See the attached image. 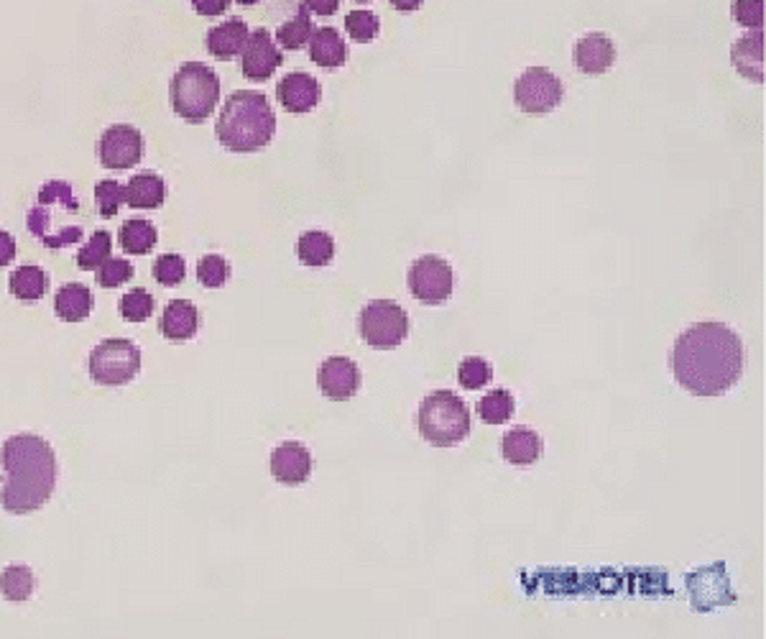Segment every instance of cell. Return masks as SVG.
I'll return each instance as SVG.
<instances>
[{"label": "cell", "instance_id": "obj_42", "mask_svg": "<svg viewBox=\"0 0 766 639\" xmlns=\"http://www.w3.org/2000/svg\"><path fill=\"white\" fill-rule=\"evenodd\" d=\"M424 0H391V6L396 8V11L401 13H412V11H419L422 8Z\"/></svg>", "mask_w": 766, "mask_h": 639}, {"label": "cell", "instance_id": "obj_8", "mask_svg": "<svg viewBox=\"0 0 766 639\" xmlns=\"http://www.w3.org/2000/svg\"><path fill=\"white\" fill-rule=\"evenodd\" d=\"M90 376L100 386H123L141 371V351L133 340L108 338L90 353Z\"/></svg>", "mask_w": 766, "mask_h": 639}, {"label": "cell", "instance_id": "obj_19", "mask_svg": "<svg viewBox=\"0 0 766 639\" xmlns=\"http://www.w3.org/2000/svg\"><path fill=\"white\" fill-rule=\"evenodd\" d=\"M309 57L322 70H340L348 62V44H345L338 29L322 26V29H315L312 39H309Z\"/></svg>", "mask_w": 766, "mask_h": 639}, {"label": "cell", "instance_id": "obj_41", "mask_svg": "<svg viewBox=\"0 0 766 639\" xmlns=\"http://www.w3.org/2000/svg\"><path fill=\"white\" fill-rule=\"evenodd\" d=\"M304 8L315 16H332V13H338L340 0H304Z\"/></svg>", "mask_w": 766, "mask_h": 639}, {"label": "cell", "instance_id": "obj_16", "mask_svg": "<svg viewBox=\"0 0 766 639\" xmlns=\"http://www.w3.org/2000/svg\"><path fill=\"white\" fill-rule=\"evenodd\" d=\"M613 62H616V44L611 41V36L601 34V31L585 34L575 44V64H578V70L583 75H606L613 67Z\"/></svg>", "mask_w": 766, "mask_h": 639}, {"label": "cell", "instance_id": "obj_22", "mask_svg": "<svg viewBox=\"0 0 766 639\" xmlns=\"http://www.w3.org/2000/svg\"><path fill=\"white\" fill-rule=\"evenodd\" d=\"M123 195H126V202L131 205V208L154 210L159 208V205H164L166 185L159 174L143 172V174H136V177L123 187Z\"/></svg>", "mask_w": 766, "mask_h": 639}, {"label": "cell", "instance_id": "obj_33", "mask_svg": "<svg viewBox=\"0 0 766 639\" xmlns=\"http://www.w3.org/2000/svg\"><path fill=\"white\" fill-rule=\"evenodd\" d=\"M345 29L353 41H373L381 34V18L373 11H350L345 18Z\"/></svg>", "mask_w": 766, "mask_h": 639}, {"label": "cell", "instance_id": "obj_14", "mask_svg": "<svg viewBox=\"0 0 766 639\" xmlns=\"http://www.w3.org/2000/svg\"><path fill=\"white\" fill-rule=\"evenodd\" d=\"M276 98H279L281 108H284L286 113L302 116V113H309V110L317 108V103H320L322 98V87L320 82L312 75H307V72H289V75L276 85Z\"/></svg>", "mask_w": 766, "mask_h": 639}, {"label": "cell", "instance_id": "obj_20", "mask_svg": "<svg viewBox=\"0 0 766 639\" xmlns=\"http://www.w3.org/2000/svg\"><path fill=\"white\" fill-rule=\"evenodd\" d=\"M248 34H251V31H248L243 18H230L225 24L212 26V29L207 31V52L218 59H233L235 54L243 52Z\"/></svg>", "mask_w": 766, "mask_h": 639}, {"label": "cell", "instance_id": "obj_3", "mask_svg": "<svg viewBox=\"0 0 766 639\" xmlns=\"http://www.w3.org/2000/svg\"><path fill=\"white\" fill-rule=\"evenodd\" d=\"M220 144L235 154H253L269 146L276 133V113L269 98L256 90H238L225 100L215 123Z\"/></svg>", "mask_w": 766, "mask_h": 639}, {"label": "cell", "instance_id": "obj_29", "mask_svg": "<svg viewBox=\"0 0 766 639\" xmlns=\"http://www.w3.org/2000/svg\"><path fill=\"white\" fill-rule=\"evenodd\" d=\"M312 34H315V26H312V21H309V11L302 6L292 21H286V24L279 26V31H276V41H279L286 52H297V49L307 47Z\"/></svg>", "mask_w": 766, "mask_h": 639}, {"label": "cell", "instance_id": "obj_10", "mask_svg": "<svg viewBox=\"0 0 766 639\" xmlns=\"http://www.w3.org/2000/svg\"><path fill=\"white\" fill-rule=\"evenodd\" d=\"M452 287H455L452 266L442 256H419L409 266V292L422 305H442L450 300Z\"/></svg>", "mask_w": 766, "mask_h": 639}, {"label": "cell", "instance_id": "obj_34", "mask_svg": "<svg viewBox=\"0 0 766 639\" xmlns=\"http://www.w3.org/2000/svg\"><path fill=\"white\" fill-rule=\"evenodd\" d=\"M197 279H200V284H205V287L210 289L223 287L230 279V264L218 254L202 256L200 264H197Z\"/></svg>", "mask_w": 766, "mask_h": 639}, {"label": "cell", "instance_id": "obj_40", "mask_svg": "<svg viewBox=\"0 0 766 639\" xmlns=\"http://www.w3.org/2000/svg\"><path fill=\"white\" fill-rule=\"evenodd\" d=\"M13 259H16V238L11 233L0 231V269L11 264Z\"/></svg>", "mask_w": 766, "mask_h": 639}, {"label": "cell", "instance_id": "obj_13", "mask_svg": "<svg viewBox=\"0 0 766 639\" xmlns=\"http://www.w3.org/2000/svg\"><path fill=\"white\" fill-rule=\"evenodd\" d=\"M284 62V54L276 47L274 36L266 29H256L248 34L243 47V75L253 82L269 80Z\"/></svg>", "mask_w": 766, "mask_h": 639}, {"label": "cell", "instance_id": "obj_21", "mask_svg": "<svg viewBox=\"0 0 766 639\" xmlns=\"http://www.w3.org/2000/svg\"><path fill=\"white\" fill-rule=\"evenodd\" d=\"M501 453L511 466H534L542 458L544 443L529 427H514L501 440Z\"/></svg>", "mask_w": 766, "mask_h": 639}, {"label": "cell", "instance_id": "obj_39", "mask_svg": "<svg viewBox=\"0 0 766 639\" xmlns=\"http://www.w3.org/2000/svg\"><path fill=\"white\" fill-rule=\"evenodd\" d=\"M192 8H195L200 16L215 18V16H223V13L228 11L230 0H192Z\"/></svg>", "mask_w": 766, "mask_h": 639}, {"label": "cell", "instance_id": "obj_44", "mask_svg": "<svg viewBox=\"0 0 766 639\" xmlns=\"http://www.w3.org/2000/svg\"><path fill=\"white\" fill-rule=\"evenodd\" d=\"M355 3H368V0H355Z\"/></svg>", "mask_w": 766, "mask_h": 639}, {"label": "cell", "instance_id": "obj_25", "mask_svg": "<svg viewBox=\"0 0 766 639\" xmlns=\"http://www.w3.org/2000/svg\"><path fill=\"white\" fill-rule=\"evenodd\" d=\"M8 287H11V294L16 297V300L36 302L46 294L49 277H46L44 271L34 264L18 266V269L11 274V279H8Z\"/></svg>", "mask_w": 766, "mask_h": 639}, {"label": "cell", "instance_id": "obj_18", "mask_svg": "<svg viewBox=\"0 0 766 639\" xmlns=\"http://www.w3.org/2000/svg\"><path fill=\"white\" fill-rule=\"evenodd\" d=\"M200 328V312L189 300H172L164 307V315L159 320V330L164 338L174 343L192 340Z\"/></svg>", "mask_w": 766, "mask_h": 639}, {"label": "cell", "instance_id": "obj_26", "mask_svg": "<svg viewBox=\"0 0 766 639\" xmlns=\"http://www.w3.org/2000/svg\"><path fill=\"white\" fill-rule=\"evenodd\" d=\"M156 238H159V233H156L154 223H149V220H138V218L126 220V223L121 225V233H118L121 246L133 256L149 254L151 248L156 246Z\"/></svg>", "mask_w": 766, "mask_h": 639}, {"label": "cell", "instance_id": "obj_28", "mask_svg": "<svg viewBox=\"0 0 766 639\" xmlns=\"http://www.w3.org/2000/svg\"><path fill=\"white\" fill-rule=\"evenodd\" d=\"M475 409H478V417H481L486 425H506V422L514 417L516 404L511 392H506V389H493V392H488L481 402L475 404Z\"/></svg>", "mask_w": 766, "mask_h": 639}, {"label": "cell", "instance_id": "obj_32", "mask_svg": "<svg viewBox=\"0 0 766 639\" xmlns=\"http://www.w3.org/2000/svg\"><path fill=\"white\" fill-rule=\"evenodd\" d=\"M156 300L151 297L146 289H131L128 294H123V300L118 302V310L126 317L128 323H143L154 315Z\"/></svg>", "mask_w": 766, "mask_h": 639}, {"label": "cell", "instance_id": "obj_30", "mask_svg": "<svg viewBox=\"0 0 766 639\" xmlns=\"http://www.w3.org/2000/svg\"><path fill=\"white\" fill-rule=\"evenodd\" d=\"M110 251H113V238L108 231L92 233V238L87 241V246L80 248L77 254V264L82 271H98V266H103L110 259Z\"/></svg>", "mask_w": 766, "mask_h": 639}, {"label": "cell", "instance_id": "obj_9", "mask_svg": "<svg viewBox=\"0 0 766 639\" xmlns=\"http://www.w3.org/2000/svg\"><path fill=\"white\" fill-rule=\"evenodd\" d=\"M565 98V87L560 77L552 75L547 67H529L519 75L514 85L516 108L526 116H547Z\"/></svg>", "mask_w": 766, "mask_h": 639}, {"label": "cell", "instance_id": "obj_43", "mask_svg": "<svg viewBox=\"0 0 766 639\" xmlns=\"http://www.w3.org/2000/svg\"><path fill=\"white\" fill-rule=\"evenodd\" d=\"M238 3H241V6H256L258 0H238Z\"/></svg>", "mask_w": 766, "mask_h": 639}, {"label": "cell", "instance_id": "obj_4", "mask_svg": "<svg viewBox=\"0 0 766 639\" xmlns=\"http://www.w3.org/2000/svg\"><path fill=\"white\" fill-rule=\"evenodd\" d=\"M82 208L69 182L52 179L41 187L36 205L26 215L29 231L49 248H64L82 241Z\"/></svg>", "mask_w": 766, "mask_h": 639}, {"label": "cell", "instance_id": "obj_7", "mask_svg": "<svg viewBox=\"0 0 766 639\" xmlns=\"http://www.w3.org/2000/svg\"><path fill=\"white\" fill-rule=\"evenodd\" d=\"M358 333L376 351H391L409 335V315L399 302L373 300L358 315Z\"/></svg>", "mask_w": 766, "mask_h": 639}, {"label": "cell", "instance_id": "obj_6", "mask_svg": "<svg viewBox=\"0 0 766 639\" xmlns=\"http://www.w3.org/2000/svg\"><path fill=\"white\" fill-rule=\"evenodd\" d=\"M169 95L179 118L187 123H202L220 103V77L207 64L187 62L172 77Z\"/></svg>", "mask_w": 766, "mask_h": 639}, {"label": "cell", "instance_id": "obj_27", "mask_svg": "<svg viewBox=\"0 0 766 639\" xmlns=\"http://www.w3.org/2000/svg\"><path fill=\"white\" fill-rule=\"evenodd\" d=\"M34 570L29 565H8L3 573H0V593L6 596L8 601H29L31 593H34Z\"/></svg>", "mask_w": 766, "mask_h": 639}, {"label": "cell", "instance_id": "obj_23", "mask_svg": "<svg viewBox=\"0 0 766 639\" xmlns=\"http://www.w3.org/2000/svg\"><path fill=\"white\" fill-rule=\"evenodd\" d=\"M54 310L64 323H82L92 312V292L85 284H64L54 297Z\"/></svg>", "mask_w": 766, "mask_h": 639}, {"label": "cell", "instance_id": "obj_2", "mask_svg": "<svg viewBox=\"0 0 766 639\" xmlns=\"http://www.w3.org/2000/svg\"><path fill=\"white\" fill-rule=\"evenodd\" d=\"M3 491L0 504L11 514H31L52 499L57 455L39 435H13L0 450Z\"/></svg>", "mask_w": 766, "mask_h": 639}, {"label": "cell", "instance_id": "obj_17", "mask_svg": "<svg viewBox=\"0 0 766 639\" xmlns=\"http://www.w3.org/2000/svg\"><path fill=\"white\" fill-rule=\"evenodd\" d=\"M764 31L751 29L749 34L741 36V39L733 44L731 49V62L746 80L761 85L764 82Z\"/></svg>", "mask_w": 766, "mask_h": 639}, {"label": "cell", "instance_id": "obj_37", "mask_svg": "<svg viewBox=\"0 0 766 639\" xmlns=\"http://www.w3.org/2000/svg\"><path fill=\"white\" fill-rule=\"evenodd\" d=\"M133 277V266L126 259H108L103 266H98V284L105 289H113L118 284L128 282Z\"/></svg>", "mask_w": 766, "mask_h": 639}, {"label": "cell", "instance_id": "obj_38", "mask_svg": "<svg viewBox=\"0 0 766 639\" xmlns=\"http://www.w3.org/2000/svg\"><path fill=\"white\" fill-rule=\"evenodd\" d=\"M733 18L746 29H764V0H733Z\"/></svg>", "mask_w": 766, "mask_h": 639}, {"label": "cell", "instance_id": "obj_31", "mask_svg": "<svg viewBox=\"0 0 766 639\" xmlns=\"http://www.w3.org/2000/svg\"><path fill=\"white\" fill-rule=\"evenodd\" d=\"M491 379H493L491 363L481 356L465 358V361L458 366V384L463 386V389H468V392H473V389H483V386L491 384Z\"/></svg>", "mask_w": 766, "mask_h": 639}, {"label": "cell", "instance_id": "obj_1", "mask_svg": "<svg viewBox=\"0 0 766 639\" xmlns=\"http://www.w3.org/2000/svg\"><path fill=\"white\" fill-rule=\"evenodd\" d=\"M744 343L723 323H695L675 340L669 371L695 397H723L744 374Z\"/></svg>", "mask_w": 766, "mask_h": 639}, {"label": "cell", "instance_id": "obj_11", "mask_svg": "<svg viewBox=\"0 0 766 639\" xmlns=\"http://www.w3.org/2000/svg\"><path fill=\"white\" fill-rule=\"evenodd\" d=\"M98 156L108 169H131L141 162L143 136L133 126H110L100 136Z\"/></svg>", "mask_w": 766, "mask_h": 639}, {"label": "cell", "instance_id": "obj_15", "mask_svg": "<svg viewBox=\"0 0 766 639\" xmlns=\"http://www.w3.org/2000/svg\"><path fill=\"white\" fill-rule=\"evenodd\" d=\"M271 476L284 486H302L312 476V455L302 443H281L271 453Z\"/></svg>", "mask_w": 766, "mask_h": 639}, {"label": "cell", "instance_id": "obj_24", "mask_svg": "<svg viewBox=\"0 0 766 639\" xmlns=\"http://www.w3.org/2000/svg\"><path fill=\"white\" fill-rule=\"evenodd\" d=\"M297 256L302 264L320 269L335 259V238L325 231H307L297 241Z\"/></svg>", "mask_w": 766, "mask_h": 639}, {"label": "cell", "instance_id": "obj_12", "mask_svg": "<svg viewBox=\"0 0 766 639\" xmlns=\"http://www.w3.org/2000/svg\"><path fill=\"white\" fill-rule=\"evenodd\" d=\"M317 386L332 402H348L361 389V369L350 358L332 356L322 361L320 371H317Z\"/></svg>", "mask_w": 766, "mask_h": 639}, {"label": "cell", "instance_id": "obj_5", "mask_svg": "<svg viewBox=\"0 0 766 639\" xmlns=\"http://www.w3.org/2000/svg\"><path fill=\"white\" fill-rule=\"evenodd\" d=\"M419 435L435 448H455L470 435V409L458 394L432 392L419 404Z\"/></svg>", "mask_w": 766, "mask_h": 639}, {"label": "cell", "instance_id": "obj_35", "mask_svg": "<svg viewBox=\"0 0 766 639\" xmlns=\"http://www.w3.org/2000/svg\"><path fill=\"white\" fill-rule=\"evenodd\" d=\"M187 277V266L179 254H164L154 261V279L164 287H177Z\"/></svg>", "mask_w": 766, "mask_h": 639}, {"label": "cell", "instance_id": "obj_36", "mask_svg": "<svg viewBox=\"0 0 766 639\" xmlns=\"http://www.w3.org/2000/svg\"><path fill=\"white\" fill-rule=\"evenodd\" d=\"M123 200H126L123 187L115 179H103V182L95 185V202H98V210L103 218H113L121 210Z\"/></svg>", "mask_w": 766, "mask_h": 639}]
</instances>
